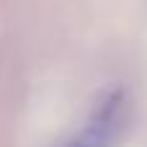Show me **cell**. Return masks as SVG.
I'll return each instance as SVG.
<instances>
[{
	"instance_id": "obj_1",
	"label": "cell",
	"mask_w": 147,
	"mask_h": 147,
	"mask_svg": "<svg viewBox=\"0 0 147 147\" xmlns=\"http://www.w3.org/2000/svg\"><path fill=\"white\" fill-rule=\"evenodd\" d=\"M121 116H124V93L106 90L101 101L93 106L85 124L65 142V147H114L121 132Z\"/></svg>"
}]
</instances>
